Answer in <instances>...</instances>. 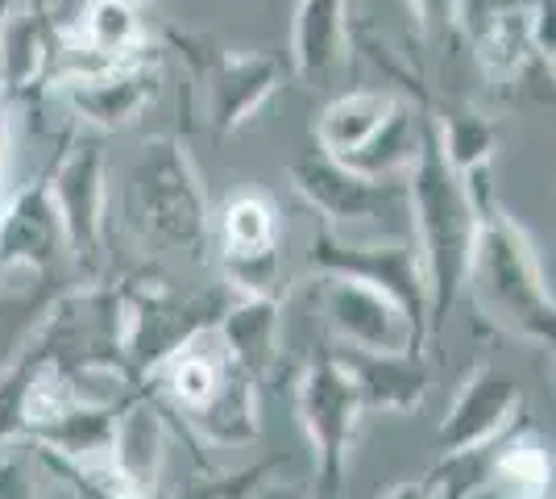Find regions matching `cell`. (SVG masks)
Instances as JSON below:
<instances>
[{
    "label": "cell",
    "instance_id": "5",
    "mask_svg": "<svg viewBox=\"0 0 556 499\" xmlns=\"http://www.w3.org/2000/svg\"><path fill=\"white\" fill-rule=\"evenodd\" d=\"M295 412L312 446L316 462V499H341L349 475V453L357 446V428H362V400L357 387L345 375V366L337 362L332 350L312 358L295 379Z\"/></svg>",
    "mask_w": 556,
    "mask_h": 499
},
{
    "label": "cell",
    "instance_id": "18",
    "mask_svg": "<svg viewBox=\"0 0 556 499\" xmlns=\"http://www.w3.org/2000/svg\"><path fill=\"white\" fill-rule=\"evenodd\" d=\"M225 354L250 375L266 383L282 362V304L278 296H232L216 321Z\"/></svg>",
    "mask_w": 556,
    "mask_h": 499
},
{
    "label": "cell",
    "instance_id": "16",
    "mask_svg": "<svg viewBox=\"0 0 556 499\" xmlns=\"http://www.w3.org/2000/svg\"><path fill=\"white\" fill-rule=\"evenodd\" d=\"M166 441L170 437H166L163 404L146 387H134L121 400L113 453H109V471H113L116 483L134 496H154L166 466Z\"/></svg>",
    "mask_w": 556,
    "mask_h": 499
},
{
    "label": "cell",
    "instance_id": "33",
    "mask_svg": "<svg viewBox=\"0 0 556 499\" xmlns=\"http://www.w3.org/2000/svg\"><path fill=\"white\" fill-rule=\"evenodd\" d=\"M382 499H428V487H424V478H412V483H399V487H391Z\"/></svg>",
    "mask_w": 556,
    "mask_h": 499
},
{
    "label": "cell",
    "instance_id": "22",
    "mask_svg": "<svg viewBox=\"0 0 556 499\" xmlns=\"http://www.w3.org/2000/svg\"><path fill=\"white\" fill-rule=\"evenodd\" d=\"M424 125H428V109H407L403 100L394 104V113L378 129H374L357 150H349L345 159H332L345 171L362 175V179H403L419 154L424 142Z\"/></svg>",
    "mask_w": 556,
    "mask_h": 499
},
{
    "label": "cell",
    "instance_id": "34",
    "mask_svg": "<svg viewBox=\"0 0 556 499\" xmlns=\"http://www.w3.org/2000/svg\"><path fill=\"white\" fill-rule=\"evenodd\" d=\"M0 171H4V117H0Z\"/></svg>",
    "mask_w": 556,
    "mask_h": 499
},
{
    "label": "cell",
    "instance_id": "14",
    "mask_svg": "<svg viewBox=\"0 0 556 499\" xmlns=\"http://www.w3.org/2000/svg\"><path fill=\"white\" fill-rule=\"evenodd\" d=\"M59 34L47 0H9L0 17V100H29L50 84Z\"/></svg>",
    "mask_w": 556,
    "mask_h": 499
},
{
    "label": "cell",
    "instance_id": "23",
    "mask_svg": "<svg viewBox=\"0 0 556 499\" xmlns=\"http://www.w3.org/2000/svg\"><path fill=\"white\" fill-rule=\"evenodd\" d=\"M187 428L204 441V446H220V450H237L250 446L262 433V416H257V383L232 366L229 379L220 383V391L212 396L200 412L187 416Z\"/></svg>",
    "mask_w": 556,
    "mask_h": 499
},
{
    "label": "cell",
    "instance_id": "19",
    "mask_svg": "<svg viewBox=\"0 0 556 499\" xmlns=\"http://www.w3.org/2000/svg\"><path fill=\"white\" fill-rule=\"evenodd\" d=\"M353 50L349 0H295L291 22V67L303 84L320 88L345 67Z\"/></svg>",
    "mask_w": 556,
    "mask_h": 499
},
{
    "label": "cell",
    "instance_id": "32",
    "mask_svg": "<svg viewBox=\"0 0 556 499\" xmlns=\"http://www.w3.org/2000/svg\"><path fill=\"white\" fill-rule=\"evenodd\" d=\"M494 4H498V0H462V29L465 34H473L478 25L486 22Z\"/></svg>",
    "mask_w": 556,
    "mask_h": 499
},
{
    "label": "cell",
    "instance_id": "6",
    "mask_svg": "<svg viewBox=\"0 0 556 499\" xmlns=\"http://www.w3.org/2000/svg\"><path fill=\"white\" fill-rule=\"evenodd\" d=\"M50 209L59 216V234L67 246V262L84 271V279H100L104 241H109V171L104 146L96 138H75L63 150L47 179Z\"/></svg>",
    "mask_w": 556,
    "mask_h": 499
},
{
    "label": "cell",
    "instance_id": "4",
    "mask_svg": "<svg viewBox=\"0 0 556 499\" xmlns=\"http://www.w3.org/2000/svg\"><path fill=\"white\" fill-rule=\"evenodd\" d=\"M121 296H125V371L138 387L179 346L216 329L220 312L232 300L225 284L204 287L195 296H175L163 279H129L121 284Z\"/></svg>",
    "mask_w": 556,
    "mask_h": 499
},
{
    "label": "cell",
    "instance_id": "3",
    "mask_svg": "<svg viewBox=\"0 0 556 499\" xmlns=\"http://www.w3.org/2000/svg\"><path fill=\"white\" fill-rule=\"evenodd\" d=\"M129 204H134V225L150 246L200 262L208 259L212 204L179 138L159 134L141 146L138 163L129 171Z\"/></svg>",
    "mask_w": 556,
    "mask_h": 499
},
{
    "label": "cell",
    "instance_id": "28",
    "mask_svg": "<svg viewBox=\"0 0 556 499\" xmlns=\"http://www.w3.org/2000/svg\"><path fill=\"white\" fill-rule=\"evenodd\" d=\"M278 466H282V458H262L245 471H208V475L187 478L179 499H250Z\"/></svg>",
    "mask_w": 556,
    "mask_h": 499
},
{
    "label": "cell",
    "instance_id": "29",
    "mask_svg": "<svg viewBox=\"0 0 556 499\" xmlns=\"http://www.w3.org/2000/svg\"><path fill=\"white\" fill-rule=\"evenodd\" d=\"M407 9L432 42H453L462 34V0H407Z\"/></svg>",
    "mask_w": 556,
    "mask_h": 499
},
{
    "label": "cell",
    "instance_id": "21",
    "mask_svg": "<svg viewBox=\"0 0 556 499\" xmlns=\"http://www.w3.org/2000/svg\"><path fill=\"white\" fill-rule=\"evenodd\" d=\"M473 47H478V63L490 75V84L507 88L519 84L528 72L553 75V67H544L535 59L532 47V25H528V0H498L490 9V17L473 34Z\"/></svg>",
    "mask_w": 556,
    "mask_h": 499
},
{
    "label": "cell",
    "instance_id": "7",
    "mask_svg": "<svg viewBox=\"0 0 556 499\" xmlns=\"http://www.w3.org/2000/svg\"><path fill=\"white\" fill-rule=\"evenodd\" d=\"M212 250L232 296H278L282 216L275 196L262 188L232 191L220 213H212Z\"/></svg>",
    "mask_w": 556,
    "mask_h": 499
},
{
    "label": "cell",
    "instance_id": "27",
    "mask_svg": "<svg viewBox=\"0 0 556 499\" xmlns=\"http://www.w3.org/2000/svg\"><path fill=\"white\" fill-rule=\"evenodd\" d=\"M0 499H79L63 475H54L47 458L25 437L0 446Z\"/></svg>",
    "mask_w": 556,
    "mask_h": 499
},
{
    "label": "cell",
    "instance_id": "26",
    "mask_svg": "<svg viewBox=\"0 0 556 499\" xmlns=\"http://www.w3.org/2000/svg\"><path fill=\"white\" fill-rule=\"evenodd\" d=\"M63 291V284L54 275H38L34 284L17 287H0V371H9L22 350L29 346L34 329L42 325L50 300Z\"/></svg>",
    "mask_w": 556,
    "mask_h": 499
},
{
    "label": "cell",
    "instance_id": "15",
    "mask_svg": "<svg viewBox=\"0 0 556 499\" xmlns=\"http://www.w3.org/2000/svg\"><path fill=\"white\" fill-rule=\"evenodd\" d=\"M67 246L59 234V216L50 209L47 179H29L0 204V275L34 271L59 275Z\"/></svg>",
    "mask_w": 556,
    "mask_h": 499
},
{
    "label": "cell",
    "instance_id": "13",
    "mask_svg": "<svg viewBox=\"0 0 556 499\" xmlns=\"http://www.w3.org/2000/svg\"><path fill=\"white\" fill-rule=\"evenodd\" d=\"M316 304L337 333V346H345V350H366V354H407V350L424 354L428 350L416 321L399 309L391 296H382L374 287L316 275Z\"/></svg>",
    "mask_w": 556,
    "mask_h": 499
},
{
    "label": "cell",
    "instance_id": "9",
    "mask_svg": "<svg viewBox=\"0 0 556 499\" xmlns=\"http://www.w3.org/2000/svg\"><path fill=\"white\" fill-rule=\"evenodd\" d=\"M195 88L204 96V121L216 138H232L257 117V109L282 88V63L270 50H225L208 38H179Z\"/></svg>",
    "mask_w": 556,
    "mask_h": 499
},
{
    "label": "cell",
    "instance_id": "20",
    "mask_svg": "<svg viewBox=\"0 0 556 499\" xmlns=\"http://www.w3.org/2000/svg\"><path fill=\"white\" fill-rule=\"evenodd\" d=\"M63 50L84 59L79 67L134 59L150 50V25L141 17L138 0H88Z\"/></svg>",
    "mask_w": 556,
    "mask_h": 499
},
{
    "label": "cell",
    "instance_id": "12",
    "mask_svg": "<svg viewBox=\"0 0 556 499\" xmlns=\"http://www.w3.org/2000/svg\"><path fill=\"white\" fill-rule=\"evenodd\" d=\"M287 179L328 229L357 225V221H382V216H407V184L403 179H362L320 150L295 159L287 166Z\"/></svg>",
    "mask_w": 556,
    "mask_h": 499
},
{
    "label": "cell",
    "instance_id": "11",
    "mask_svg": "<svg viewBox=\"0 0 556 499\" xmlns=\"http://www.w3.org/2000/svg\"><path fill=\"white\" fill-rule=\"evenodd\" d=\"M163 88V63L159 54H134L96 67H71L59 75V92L71 113L92 129H125L159 100Z\"/></svg>",
    "mask_w": 556,
    "mask_h": 499
},
{
    "label": "cell",
    "instance_id": "1",
    "mask_svg": "<svg viewBox=\"0 0 556 499\" xmlns=\"http://www.w3.org/2000/svg\"><path fill=\"white\" fill-rule=\"evenodd\" d=\"M462 184L478 213V234H473L462 291H469L473 312L490 329L519 337L535 350H553V291L540 271L528 229L498 204V196L490 188V171H473Z\"/></svg>",
    "mask_w": 556,
    "mask_h": 499
},
{
    "label": "cell",
    "instance_id": "8",
    "mask_svg": "<svg viewBox=\"0 0 556 499\" xmlns=\"http://www.w3.org/2000/svg\"><path fill=\"white\" fill-rule=\"evenodd\" d=\"M307 266L316 275L349 279V284L374 287L391 296L399 309L416 321V329L428 341V296H424V266H419L416 241L412 238H382V241H353L341 229L316 225Z\"/></svg>",
    "mask_w": 556,
    "mask_h": 499
},
{
    "label": "cell",
    "instance_id": "30",
    "mask_svg": "<svg viewBox=\"0 0 556 499\" xmlns=\"http://www.w3.org/2000/svg\"><path fill=\"white\" fill-rule=\"evenodd\" d=\"M34 446V441H29ZM38 450V446H34ZM42 458H47V466L54 471V475H63L75 487V496L79 499H159V496H134V491H125L121 483H116L113 475H92V471H75V466H67V462H59V458H50L47 450H38Z\"/></svg>",
    "mask_w": 556,
    "mask_h": 499
},
{
    "label": "cell",
    "instance_id": "31",
    "mask_svg": "<svg viewBox=\"0 0 556 499\" xmlns=\"http://www.w3.org/2000/svg\"><path fill=\"white\" fill-rule=\"evenodd\" d=\"M250 499H316V496H312L307 487H300V483H282V478L270 475Z\"/></svg>",
    "mask_w": 556,
    "mask_h": 499
},
{
    "label": "cell",
    "instance_id": "2",
    "mask_svg": "<svg viewBox=\"0 0 556 499\" xmlns=\"http://www.w3.org/2000/svg\"><path fill=\"white\" fill-rule=\"evenodd\" d=\"M407 184V216L416 234V254L424 266V296H428V346H437L444 321L457 304L469 271V250L478 234V213L465 184L453 175V166L441 159L432 138V113L424 125V142L412 171L403 175Z\"/></svg>",
    "mask_w": 556,
    "mask_h": 499
},
{
    "label": "cell",
    "instance_id": "24",
    "mask_svg": "<svg viewBox=\"0 0 556 499\" xmlns=\"http://www.w3.org/2000/svg\"><path fill=\"white\" fill-rule=\"evenodd\" d=\"M394 104H399V96L382 92V88H353V92L332 96L316 117V129H312L320 154L345 159L349 150H357L382 121L391 117Z\"/></svg>",
    "mask_w": 556,
    "mask_h": 499
},
{
    "label": "cell",
    "instance_id": "10",
    "mask_svg": "<svg viewBox=\"0 0 556 499\" xmlns=\"http://www.w3.org/2000/svg\"><path fill=\"white\" fill-rule=\"evenodd\" d=\"M523 387L494 362H478L462 379L453 404L437 425V450L441 458L462 453H490L510 428L523 421Z\"/></svg>",
    "mask_w": 556,
    "mask_h": 499
},
{
    "label": "cell",
    "instance_id": "25",
    "mask_svg": "<svg viewBox=\"0 0 556 499\" xmlns=\"http://www.w3.org/2000/svg\"><path fill=\"white\" fill-rule=\"evenodd\" d=\"M432 138H437V150H441L444 163L453 166L457 179L494 166L498 129H494V121L482 117L469 104H448V109H441L432 117Z\"/></svg>",
    "mask_w": 556,
    "mask_h": 499
},
{
    "label": "cell",
    "instance_id": "17",
    "mask_svg": "<svg viewBox=\"0 0 556 499\" xmlns=\"http://www.w3.org/2000/svg\"><path fill=\"white\" fill-rule=\"evenodd\" d=\"M332 354L357 387L362 412L407 416V412H419L428 400V362L416 350H407V354H366V350L337 346Z\"/></svg>",
    "mask_w": 556,
    "mask_h": 499
}]
</instances>
